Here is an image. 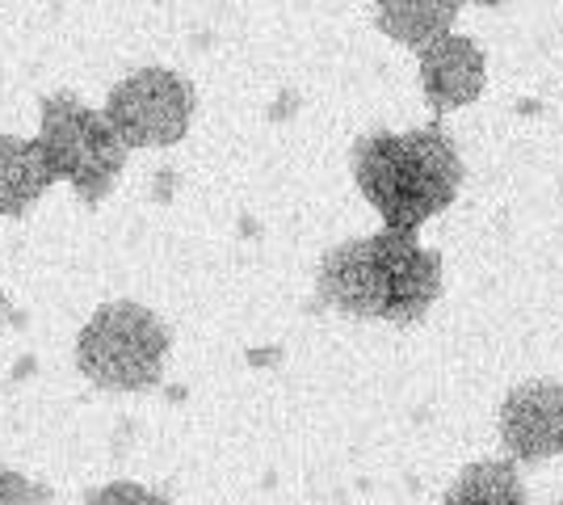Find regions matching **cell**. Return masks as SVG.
<instances>
[{"label":"cell","mask_w":563,"mask_h":505,"mask_svg":"<svg viewBox=\"0 0 563 505\" xmlns=\"http://www.w3.org/2000/svg\"><path fill=\"white\" fill-rule=\"evenodd\" d=\"M194 85L168 68H140L118 80L106 97V119L135 147H173L186 140L194 122Z\"/></svg>","instance_id":"5"},{"label":"cell","mask_w":563,"mask_h":505,"mask_svg":"<svg viewBox=\"0 0 563 505\" xmlns=\"http://www.w3.org/2000/svg\"><path fill=\"white\" fill-rule=\"evenodd\" d=\"M353 182L383 216V228L421 232L442 216L463 186V156L442 122L417 131H375L353 144Z\"/></svg>","instance_id":"2"},{"label":"cell","mask_w":563,"mask_h":505,"mask_svg":"<svg viewBox=\"0 0 563 505\" xmlns=\"http://www.w3.org/2000/svg\"><path fill=\"white\" fill-rule=\"evenodd\" d=\"M316 290L329 308L357 320L417 325L442 295V257L417 232L383 228L324 253Z\"/></svg>","instance_id":"1"},{"label":"cell","mask_w":563,"mask_h":505,"mask_svg":"<svg viewBox=\"0 0 563 505\" xmlns=\"http://www.w3.org/2000/svg\"><path fill=\"white\" fill-rule=\"evenodd\" d=\"M55 182L59 177L38 140L0 135V219H22Z\"/></svg>","instance_id":"8"},{"label":"cell","mask_w":563,"mask_h":505,"mask_svg":"<svg viewBox=\"0 0 563 505\" xmlns=\"http://www.w3.org/2000/svg\"><path fill=\"white\" fill-rule=\"evenodd\" d=\"M526 488L517 476V459H484L459 472L446 488V505H526Z\"/></svg>","instance_id":"10"},{"label":"cell","mask_w":563,"mask_h":505,"mask_svg":"<svg viewBox=\"0 0 563 505\" xmlns=\"http://www.w3.org/2000/svg\"><path fill=\"white\" fill-rule=\"evenodd\" d=\"M0 320H4V295H0Z\"/></svg>","instance_id":"14"},{"label":"cell","mask_w":563,"mask_h":505,"mask_svg":"<svg viewBox=\"0 0 563 505\" xmlns=\"http://www.w3.org/2000/svg\"><path fill=\"white\" fill-rule=\"evenodd\" d=\"M417 64H421L424 101H429V110L438 119L450 114V110L471 106L488 85V59H484L479 43H471L454 30L433 39V43H424L417 51Z\"/></svg>","instance_id":"7"},{"label":"cell","mask_w":563,"mask_h":505,"mask_svg":"<svg viewBox=\"0 0 563 505\" xmlns=\"http://www.w3.org/2000/svg\"><path fill=\"white\" fill-rule=\"evenodd\" d=\"M168 345L173 337L161 316L131 299H114L85 320L76 337V366L106 392H147L165 375Z\"/></svg>","instance_id":"3"},{"label":"cell","mask_w":563,"mask_h":505,"mask_svg":"<svg viewBox=\"0 0 563 505\" xmlns=\"http://www.w3.org/2000/svg\"><path fill=\"white\" fill-rule=\"evenodd\" d=\"M471 4H505V0H471Z\"/></svg>","instance_id":"13"},{"label":"cell","mask_w":563,"mask_h":505,"mask_svg":"<svg viewBox=\"0 0 563 505\" xmlns=\"http://www.w3.org/2000/svg\"><path fill=\"white\" fill-rule=\"evenodd\" d=\"M89 505H118V502H131V505H165L168 497L161 493H152V488H143V484H131V481H118V484H106V488H97L85 497Z\"/></svg>","instance_id":"11"},{"label":"cell","mask_w":563,"mask_h":505,"mask_svg":"<svg viewBox=\"0 0 563 505\" xmlns=\"http://www.w3.org/2000/svg\"><path fill=\"white\" fill-rule=\"evenodd\" d=\"M22 505V502H51V488H38V484L22 481L18 472L0 468V505Z\"/></svg>","instance_id":"12"},{"label":"cell","mask_w":563,"mask_h":505,"mask_svg":"<svg viewBox=\"0 0 563 505\" xmlns=\"http://www.w3.org/2000/svg\"><path fill=\"white\" fill-rule=\"evenodd\" d=\"M38 144L59 182H68L85 207H97L126 168L131 144L114 131L106 110H89L80 97L51 94L38 110Z\"/></svg>","instance_id":"4"},{"label":"cell","mask_w":563,"mask_h":505,"mask_svg":"<svg viewBox=\"0 0 563 505\" xmlns=\"http://www.w3.org/2000/svg\"><path fill=\"white\" fill-rule=\"evenodd\" d=\"M500 442L517 463H542L563 451V384H521L500 405Z\"/></svg>","instance_id":"6"},{"label":"cell","mask_w":563,"mask_h":505,"mask_svg":"<svg viewBox=\"0 0 563 505\" xmlns=\"http://www.w3.org/2000/svg\"><path fill=\"white\" fill-rule=\"evenodd\" d=\"M463 4L467 0H378L375 22L391 43L421 51L424 43L454 30V18Z\"/></svg>","instance_id":"9"}]
</instances>
